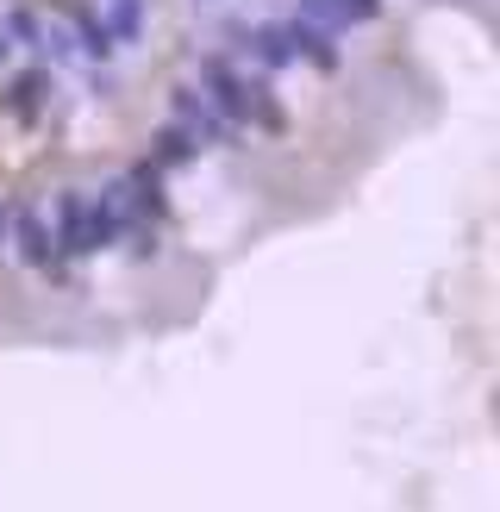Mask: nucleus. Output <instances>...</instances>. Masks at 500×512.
I'll return each instance as SVG.
<instances>
[{
	"label": "nucleus",
	"mask_w": 500,
	"mask_h": 512,
	"mask_svg": "<svg viewBox=\"0 0 500 512\" xmlns=\"http://www.w3.org/2000/svg\"><path fill=\"white\" fill-rule=\"evenodd\" d=\"M50 232H57V256H63V263H69V256H94V250L119 244L107 225H100L94 194H82V188H63L57 194V219H50Z\"/></svg>",
	"instance_id": "obj_1"
},
{
	"label": "nucleus",
	"mask_w": 500,
	"mask_h": 512,
	"mask_svg": "<svg viewBox=\"0 0 500 512\" xmlns=\"http://www.w3.org/2000/svg\"><path fill=\"white\" fill-rule=\"evenodd\" d=\"M200 94L225 113V125H250V75L225 57H200Z\"/></svg>",
	"instance_id": "obj_2"
},
{
	"label": "nucleus",
	"mask_w": 500,
	"mask_h": 512,
	"mask_svg": "<svg viewBox=\"0 0 500 512\" xmlns=\"http://www.w3.org/2000/svg\"><path fill=\"white\" fill-rule=\"evenodd\" d=\"M7 244L19 250V263H32V269H57V263H63V256H57V232H50L44 207H13Z\"/></svg>",
	"instance_id": "obj_3"
},
{
	"label": "nucleus",
	"mask_w": 500,
	"mask_h": 512,
	"mask_svg": "<svg viewBox=\"0 0 500 512\" xmlns=\"http://www.w3.org/2000/svg\"><path fill=\"white\" fill-rule=\"evenodd\" d=\"M169 113H175V125H188V132L200 138V150L238 138V125H225V113H219L200 88H175V94H169Z\"/></svg>",
	"instance_id": "obj_4"
},
{
	"label": "nucleus",
	"mask_w": 500,
	"mask_h": 512,
	"mask_svg": "<svg viewBox=\"0 0 500 512\" xmlns=\"http://www.w3.org/2000/svg\"><path fill=\"white\" fill-rule=\"evenodd\" d=\"M238 50H244V57H257L263 69H288V63H300V50H294V32H288V19H263V25H250Z\"/></svg>",
	"instance_id": "obj_5"
},
{
	"label": "nucleus",
	"mask_w": 500,
	"mask_h": 512,
	"mask_svg": "<svg viewBox=\"0 0 500 512\" xmlns=\"http://www.w3.org/2000/svg\"><path fill=\"white\" fill-rule=\"evenodd\" d=\"M288 32H294V50L307 57L313 69H338V32L332 25H319V19H307V13H294L288 19Z\"/></svg>",
	"instance_id": "obj_6"
},
{
	"label": "nucleus",
	"mask_w": 500,
	"mask_h": 512,
	"mask_svg": "<svg viewBox=\"0 0 500 512\" xmlns=\"http://www.w3.org/2000/svg\"><path fill=\"white\" fill-rule=\"evenodd\" d=\"M300 13L332 25V32H344V25H369L375 13H382V0H300Z\"/></svg>",
	"instance_id": "obj_7"
},
{
	"label": "nucleus",
	"mask_w": 500,
	"mask_h": 512,
	"mask_svg": "<svg viewBox=\"0 0 500 512\" xmlns=\"http://www.w3.org/2000/svg\"><path fill=\"white\" fill-rule=\"evenodd\" d=\"M200 157V138L188 132V125H163V132L157 138H150V163H157V169H182V163H194Z\"/></svg>",
	"instance_id": "obj_8"
},
{
	"label": "nucleus",
	"mask_w": 500,
	"mask_h": 512,
	"mask_svg": "<svg viewBox=\"0 0 500 512\" xmlns=\"http://www.w3.org/2000/svg\"><path fill=\"white\" fill-rule=\"evenodd\" d=\"M44 100H50V69H44V63H32L25 75H13L7 107H13L19 119H38V113H44Z\"/></svg>",
	"instance_id": "obj_9"
},
{
	"label": "nucleus",
	"mask_w": 500,
	"mask_h": 512,
	"mask_svg": "<svg viewBox=\"0 0 500 512\" xmlns=\"http://www.w3.org/2000/svg\"><path fill=\"white\" fill-rule=\"evenodd\" d=\"M100 25H107L113 44H132L144 32V0H107V7H100Z\"/></svg>",
	"instance_id": "obj_10"
},
{
	"label": "nucleus",
	"mask_w": 500,
	"mask_h": 512,
	"mask_svg": "<svg viewBox=\"0 0 500 512\" xmlns=\"http://www.w3.org/2000/svg\"><path fill=\"white\" fill-rule=\"evenodd\" d=\"M7 225H13V200H0V244H7Z\"/></svg>",
	"instance_id": "obj_11"
}]
</instances>
